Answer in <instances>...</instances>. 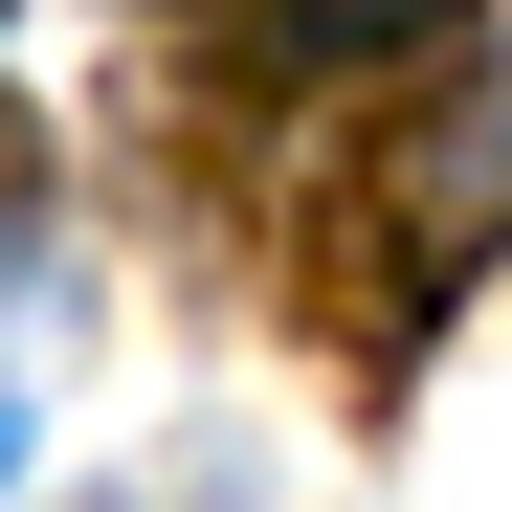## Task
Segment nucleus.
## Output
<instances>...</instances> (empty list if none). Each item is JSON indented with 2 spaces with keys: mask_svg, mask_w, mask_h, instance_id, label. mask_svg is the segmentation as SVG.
<instances>
[{
  "mask_svg": "<svg viewBox=\"0 0 512 512\" xmlns=\"http://www.w3.org/2000/svg\"><path fill=\"white\" fill-rule=\"evenodd\" d=\"M490 223H512V112H468V156H446V134H423V156H357V179L312 201V312H334V357H423V312L490 268Z\"/></svg>",
  "mask_w": 512,
  "mask_h": 512,
  "instance_id": "obj_1",
  "label": "nucleus"
},
{
  "mask_svg": "<svg viewBox=\"0 0 512 512\" xmlns=\"http://www.w3.org/2000/svg\"><path fill=\"white\" fill-rule=\"evenodd\" d=\"M468 45V0H268V67H312V90H334V67H446Z\"/></svg>",
  "mask_w": 512,
  "mask_h": 512,
  "instance_id": "obj_2",
  "label": "nucleus"
},
{
  "mask_svg": "<svg viewBox=\"0 0 512 512\" xmlns=\"http://www.w3.org/2000/svg\"><path fill=\"white\" fill-rule=\"evenodd\" d=\"M23 245H45V134L0 112V268H23Z\"/></svg>",
  "mask_w": 512,
  "mask_h": 512,
  "instance_id": "obj_3",
  "label": "nucleus"
},
{
  "mask_svg": "<svg viewBox=\"0 0 512 512\" xmlns=\"http://www.w3.org/2000/svg\"><path fill=\"white\" fill-rule=\"evenodd\" d=\"M0 490H23V401H0Z\"/></svg>",
  "mask_w": 512,
  "mask_h": 512,
  "instance_id": "obj_4",
  "label": "nucleus"
}]
</instances>
